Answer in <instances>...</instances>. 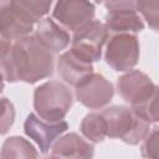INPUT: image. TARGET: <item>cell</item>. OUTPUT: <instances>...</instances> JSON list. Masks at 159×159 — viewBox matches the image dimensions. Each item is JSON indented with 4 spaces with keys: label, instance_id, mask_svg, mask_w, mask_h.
Here are the masks:
<instances>
[{
    "label": "cell",
    "instance_id": "cell-22",
    "mask_svg": "<svg viewBox=\"0 0 159 159\" xmlns=\"http://www.w3.org/2000/svg\"><path fill=\"white\" fill-rule=\"evenodd\" d=\"M11 43H12L11 40L4 37V36L0 34V57H1L4 53H6V51H7V50L10 48V46H11Z\"/></svg>",
    "mask_w": 159,
    "mask_h": 159
},
{
    "label": "cell",
    "instance_id": "cell-18",
    "mask_svg": "<svg viewBox=\"0 0 159 159\" xmlns=\"http://www.w3.org/2000/svg\"><path fill=\"white\" fill-rule=\"evenodd\" d=\"M159 0H137L135 10L142 15V19L147 21L148 26L157 31L159 24V10H158Z\"/></svg>",
    "mask_w": 159,
    "mask_h": 159
},
{
    "label": "cell",
    "instance_id": "cell-21",
    "mask_svg": "<svg viewBox=\"0 0 159 159\" xmlns=\"http://www.w3.org/2000/svg\"><path fill=\"white\" fill-rule=\"evenodd\" d=\"M137 0H104L107 10H135Z\"/></svg>",
    "mask_w": 159,
    "mask_h": 159
},
{
    "label": "cell",
    "instance_id": "cell-10",
    "mask_svg": "<svg viewBox=\"0 0 159 159\" xmlns=\"http://www.w3.org/2000/svg\"><path fill=\"white\" fill-rule=\"evenodd\" d=\"M35 37L55 55L65 50L70 42L71 36L63 26L51 17H43L40 20L35 29Z\"/></svg>",
    "mask_w": 159,
    "mask_h": 159
},
{
    "label": "cell",
    "instance_id": "cell-3",
    "mask_svg": "<svg viewBox=\"0 0 159 159\" xmlns=\"http://www.w3.org/2000/svg\"><path fill=\"white\" fill-rule=\"evenodd\" d=\"M101 113L106 122L108 138L120 139L127 144L137 145L149 132L150 123L139 117L130 107L111 106Z\"/></svg>",
    "mask_w": 159,
    "mask_h": 159
},
{
    "label": "cell",
    "instance_id": "cell-19",
    "mask_svg": "<svg viewBox=\"0 0 159 159\" xmlns=\"http://www.w3.org/2000/svg\"><path fill=\"white\" fill-rule=\"evenodd\" d=\"M15 107L14 103L6 98L0 97V135L6 134L15 122Z\"/></svg>",
    "mask_w": 159,
    "mask_h": 159
},
{
    "label": "cell",
    "instance_id": "cell-15",
    "mask_svg": "<svg viewBox=\"0 0 159 159\" xmlns=\"http://www.w3.org/2000/svg\"><path fill=\"white\" fill-rule=\"evenodd\" d=\"M53 0H11L15 12L29 24H37L51 9Z\"/></svg>",
    "mask_w": 159,
    "mask_h": 159
},
{
    "label": "cell",
    "instance_id": "cell-2",
    "mask_svg": "<svg viewBox=\"0 0 159 159\" xmlns=\"http://www.w3.org/2000/svg\"><path fill=\"white\" fill-rule=\"evenodd\" d=\"M119 96L148 123H158V86L139 70H129L117 81Z\"/></svg>",
    "mask_w": 159,
    "mask_h": 159
},
{
    "label": "cell",
    "instance_id": "cell-20",
    "mask_svg": "<svg viewBox=\"0 0 159 159\" xmlns=\"http://www.w3.org/2000/svg\"><path fill=\"white\" fill-rule=\"evenodd\" d=\"M140 153L144 158H158V127L157 125L153 129H149V132L143 138Z\"/></svg>",
    "mask_w": 159,
    "mask_h": 159
},
{
    "label": "cell",
    "instance_id": "cell-1",
    "mask_svg": "<svg viewBox=\"0 0 159 159\" xmlns=\"http://www.w3.org/2000/svg\"><path fill=\"white\" fill-rule=\"evenodd\" d=\"M55 53L46 48L34 34L14 40L10 48L0 57V75L10 83L34 84L52 76Z\"/></svg>",
    "mask_w": 159,
    "mask_h": 159
},
{
    "label": "cell",
    "instance_id": "cell-8",
    "mask_svg": "<svg viewBox=\"0 0 159 159\" xmlns=\"http://www.w3.org/2000/svg\"><path fill=\"white\" fill-rule=\"evenodd\" d=\"M114 96L113 84L99 73H91L75 87L76 99L89 109H101Z\"/></svg>",
    "mask_w": 159,
    "mask_h": 159
},
{
    "label": "cell",
    "instance_id": "cell-6",
    "mask_svg": "<svg viewBox=\"0 0 159 159\" xmlns=\"http://www.w3.org/2000/svg\"><path fill=\"white\" fill-rule=\"evenodd\" d=\"M109 31L99 20H92L81 30L73 32L71 51L80 58L93 63L101 60L103 46L107 42Z\"/></svg>",
    "mask_w": 159,
    "mask_h": 159
},
{
    "label": "cell",
    "instance_id": "cell-16",
    "mask_svg": "<svg viewBox=\"0 0 159 159\" xmlns=\"http://www.w3.org/2000/svg\"><path fill=\"white\" fill-rule=\"evenodd\" d=\"M35 147L22 137H9L1 145L0 158H37Z\"/></svg>",
    "mask_w": 159,
    "mask_h": 159
},
{
    "label": "cell",
    "instance_id": "cell-14",
    "mask_svg": "<svg viewBox=\"0 0 159 159\" xmlns=\"http://www.w3.org/2000/svg\"><path fill=\"white\" fill-rule=\"evenodd\" d=\"M104 25L109 32L138 34L144 30V21L137 10H107Z\"/></svg>",
    "mask_w": 159,
    "mask_h": 159
},
{
    "label": "cell",
    "instance_id": "cell-9",
    "mask_svg": "<svg viewBox=\"0 0 159 159\" xmlns=\"http://www.w3.org/2000/svg\"><path fill=\"white\" fill-rule=\"evenodd\" d=\"M68 129L66 120L47 122L41 119L36 113H30L24 123L25 134L32 139L40 149L41 154H47L51 150L56 139Z\"/></svg>",
    "mask_w": 159,
    "mask_h": 159
},
{
    "label": "cell",
    "instance_id": "cell-23",
    "mask_svg": "<svg viewBox=\"0 0 159 159\" xmlns=\"http://www.w3.org/2000/svg\"><path fill=\"white\" fill-rule=\"evenodd\" d=\"M2 89H4V78H2V76L0 75V93L2 92Z\"/></svg>",
    "mask_w": 159,
    "mask_h": 159
},
{
    "label": "cell",
    "instance_id": "cell-17",
    "mask_svg": "<svg viewBox=\"0 0 159 159\" xmlns=\"http://www.w3.org/2000/svg\"><path fill=\"white\" fill-rule=\"evenodd\" d=\"M80 130L91 143H102L107 138L106 122L102 113L92 112L86 114L80 124Z\"/></svg>",
    "mask_w": 159,
    "mask_h": 159
},
{
    "label": "cell",
    "instance_id": "cell-7",
    "mask_svg": "<svg viewBox=\"0 0 159 159\" xmlns=\"http://www.w3.org/2000/svg\"><path fill=\"white\" fill-rule=\"evenodd\" d=\"M96 7L89 0H57L52 19L67 31L76 32L94 20Z\"/></svg>",
    "mask_w": 159,
    "mask_h": 159
},
{
    "label": "cell",
    "instance_id": "cell-4",
    "mask_svg": "<svg viewBox=\"0 0 159 159\" xmlns=\"http://www.w3.org/2000/svg\"><path fill=\"white\" fill-rule=\"evenodd\" d=\"M73 94L70 87L60 81H47L34 91V108L36 114L47 122H60L70 112Z\"/></svg>",
    "mask_w": 159,
    "mask_h": 159
},
{
    "label": "cell",
    "instance_id": "cell-11",
    "mask_svg": "<svg viewBox=\"0 0 159 159\" xmlns=\"http://www.w3.org/2000/svg\"><path fill=\"white\" fill-rule=\"evenodd\" d=\"M93 155V144L77 133H68L57 138L50 152L52 158H92Z\"/></svg>",
    "mask_w": 159,
    "mask_h": 159
},
{
    "label": "cell",
    "instance_id": "cell-13",
    "mask_svg": "<svg viewBox=\"0 0 159 159\" xmlns=\"http://www.w3.org/2000/svg\"><path fill=\"white\" fill-rule=\"evenodd\" d=\"M34 25L24 21L14 10L11 0H0V34L14 41L30 35Z\"/></svg>",
    "mask_w": 159,
    "mask_h": 159
},
{
    "label": "cell",
    "instance_id": "cell-24",
    "mask_svg": "<svg viewBox=\"0 0 159 159\" xmlns=\"http://www.w3.org/2000/svg\"><path fill=\"white\" fill-rule=\"evenodd\" d=\"M94 1H96L97 4H103V2H104V0H94Z\"/></svg>",
    "mask_w": 159,
    "mask_h": 159
},
{
    "label": "cell",
    "instance_id": "cell-12",
    "mask_svg": "<svg viewBox=\"0 0 159 159\" xmlns=\"http://www.w3.org/2000/svg\"><path fill=\"white\" fill-rule=\"evenodd\" d=\"M57 72L66 84L76 87L86 77L93 73L92 63L80 58L71 50L63 52L57 60Z\"/></svg>",
    "mask_w": 159,
    "mask_h": 159
},
{
    "label": "cell",
    "instance_id": "cell-5",
    "mask_svg": "<svg viewBox=\"0 0 159 159\" xmlns=\"http://www.w3.org/2000/svg\"><path fill=\"white\" fill-rule=\"evenodd\" d=\"M139 50V40L135 34L114 32L107 39L104 60L112 70L125 72L138 63Z\"/></svg>",
    "mask_w": 159,
    "mask_h": 159
}]
</instances>
